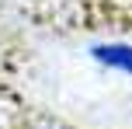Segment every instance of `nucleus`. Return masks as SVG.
I'll return each mask as SVG.
<instances>
[{"mask_svg": "<svg viewBox=\"0 0 132 129\" xmlns=\"http://www.w3.org/2000/svg\"><path fill=\"white\" fill-rule=\"evenodd\" d=\"M31 129H66V126H59V122H38V126H31Z\"/></svg>", "mask_w": 132, "mask_h": 129, "instance_id": "nucleus-2", "label": "nucleus"}, {"mask_svg": "<svg viewBox=\"0 0 132 129\" xmlns=\"http://www.w3.org/2000/svg\"><path fill=\"white\" fill-rule=\"evenodd\" d=\"M90 56L97 63H104V66L132 77V45H129V42H101V45L90 49Z\"/></svg>", "mask_w": 132, "mask_h": 129, "instance_id": "nucleus-1", "label": "nucleus"}]
</instances>
